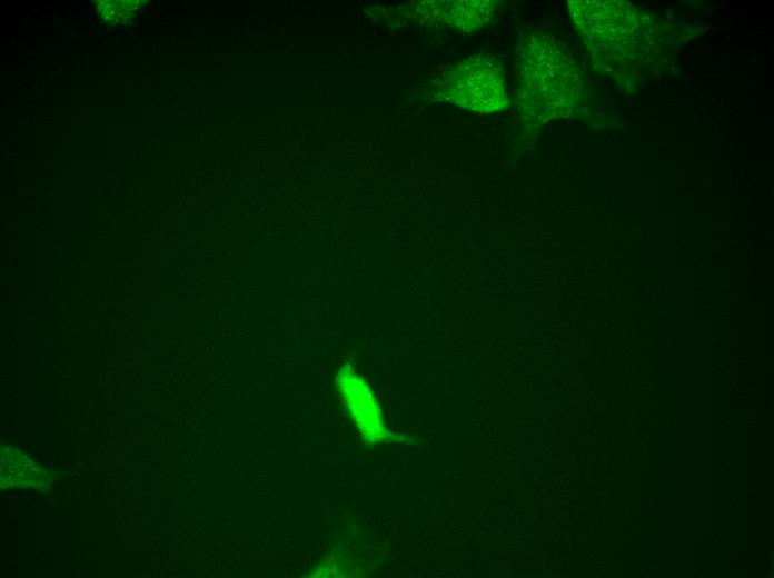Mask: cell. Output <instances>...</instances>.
I'll return each instance as SVG.
<instances>
[{
	"instance_id": "6da1fadb",
	"label": "cell",
	"mask_w": 774,
	"mask_h": 578,
	"mask_svg": "<svg viewBox=\"0 0 774 578\" xmlns=\"http://www.w3.org/2000/svg\"><path fill=\"white\" fill-rule=\"evenodd\" d=\"M522 96L533 113L548 119L568 111L575 102L576 74L555 43L530 36L517 50Z\"/></svg>"
},
{
	"instance_id": "3957f363",
	"label": "cell",
	"mask_w": 774,
	"mask_h": 578,
	"mask_svg": "<svg viewBox=\"0 0 774 578\" xmlns=\"http://www.w3.org/2000/svg\"><path fill=\"white\" fill-rule=\"evenodd\" d=\"M429 4L427 12L443 27L476 31L488 23L496 10L493 1H440Z\"/></svg>"
},
{
	"instance_id": "7a4b0ae2",
	"label": "cell",
	"mask_w": 774,
	"mask_h": 578,
	"mask_svg": "<svg viewBox=\"0 0 774 578\" xmlns=\"http://www.w3.org/2000/svg\"><path fill=\"white\" fill-rule=\"evenodd\" d=\"M447 94L462 108L495 112L507 104L503 71L488 54L477 53L453 66L446 73Z\"/></svg>"
}]
</instances>
